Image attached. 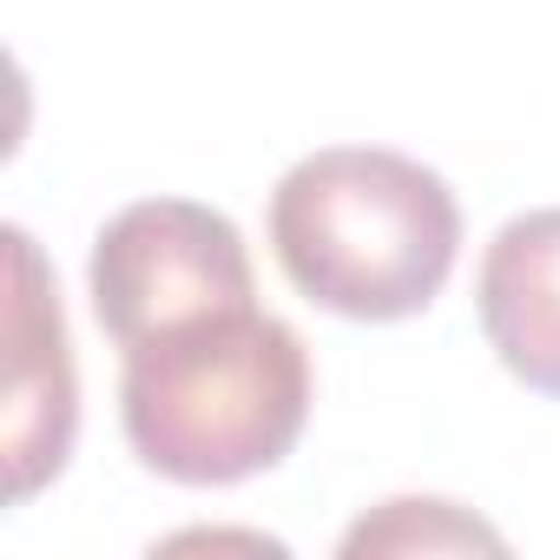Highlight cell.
Returning <instances> with one entry per match:
<instances>
[{
  "instance_id": "1",
  "label": "cell",
  "mask_w": 560,
  "mask_h": 560,
  "mask_svg": "<svg viewBox=\"0 0 560 560\" xmlns=\"http://www.w3.org/2000/svg\"><path fill=\"white\" fill-rule=\"evenodd\" d=\"M270 250L330 317H422L462 257V205L442 172L383 145L298 159L270 191Z\"/></svg>"
},
{
  "instance_id": "2",
  "label": "cell",
  "mask_w": 560,
  "mask_h": 560,
  "mask_svg": "<svg viewBox=\"0 0 560 560\" xmlns=\"http://www.w3.org/2000/svg\"><path fill=\"white\" fill-rule=\"evenodd\" d=\"M119 422L132 455L178 488H231L277 468L311 422V350L257 304L126 350Z\"/></svg>"
},
{
  "instance_id": "3",
  "label": "cell",
  "mask_w": 560,
  "mask_h": 560,
  "mask_svg": "<svg viewBox=\"0 0 560 560\" xmlns=\"http://www.w3.org/2000/svg\"><path fill=\"white\" fill-rule=\"evenodd\" d=\"M93 317L119 350L257 298L244 231L198 198H139L113 211L86 257Z\"/></svg>"
},
{
  "instance_id": "4",
  "label": "cell",
  "mask_w": 560,
  "mask_h": 560,
  "mask_svg": "<svg viewBox=\"0 0 560 560\" xmlns=\"http://www.w3.org/2000/svg\"><path fill=\"white\" fill-rule=\"evenodd\" d=\"M14 298H8V501H34L73 455L80 429V376L60 317V291L40 244L8 224Z\"/></svg>"
},
{
  "instance_id": "5",
  "label": "cell",
  "mask_w": 560,
  "mask_h": 560,
  "mask_svg": "<svg viewBox=\"0 0 560 560\" xmlns=\"http://www.w3.org/2000/svg\"><path fill=\"white\" fill-rule=\"evenodd\" d=\"M475 311L501 370L534 396H560V205L521 211L494 231Z\"/></svg>"
},
{
  "instance_id": "6",
  "label": "cell",
  "mask_w": 560,
  "mask_h": 560,
  "mask_svg": "<svg viewBox=\"0 0 560 560\" xmlns=\"http://www.w3.org/2000/svg\"><path fill=\"white\" fill-rule=\"evenodd\" d=\"M409 547H501L494 527L455 514V501H383V514L343 534V553H409Z\"/></svg>"
}]
</instances>
